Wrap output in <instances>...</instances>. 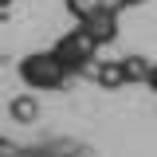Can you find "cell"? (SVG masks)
<instances>
[{
    "instance_id": "obj_1",
    "label": "cell",
    "mask_w": 157,
    "mask_h": 157,
    "mask_svg": "<svg viewBox=\"0 0 157 157\" xmlns=\"http://www.w3.org/2000/svg\"><path fill=\"white\" fill-rule=\"evenodd\" d=\"M16 75L24 86H32V90H59L67 78H75L71 71H67V63L59 59V51L51 47V51H32V55L20 59Z\"/></svg>"
},
{
    "instance_id": "obj_2",
    "label": "cell",
    "mask_w": 157,
    "mask_h": 157,
    "mask_svg": "<svg viewBox=\"0 0 157 157\" xmlns=\"http://www.w3.org/2000/svg\"><path fill=\"white\" fill-rule=\"evenodd\" d=\"M98 47H102V43H98L82 24L71 28V32H63L59 43H55L59 59L67 63V71H71V75H90V71H94V67H98Z\"/></svg>"
},
{
    "instance_id": "obj_3",
    "label": "cell",
    "mask_w": 157,
    "mask_h": 157,
    "mask_svg": "<svg viewBox=\"0 0 157 157\" xmlns=\"http://www.w3.org/2000/svg\"><path fill=\"white\" fill-rule=\"evenodd\" d=\"M149 59L145 55H126V59H106V63H98L90 78H94L102 90H118V86H126V82H145L149 78Z\"/></svg>"
},
{
    "instance_id": "obj_4",
    "label": "cell",
    "mask_w": 157,
    "mask_h": 157,
    "mask_svg": "<svg viewBox=\"0 0 157 157\" xmlns=\"http://www.w3.org/2000/svg\"><path fill=\"white\" fill-rule=\"evenodd\" d=\"M90 36L106 47V43H114V36H118V8H102V12H94V16H86V20H78Z\"/></svg>"
},
{
    "instance_id": "obj_5",
    "label": "cell",
    "mask_w": 157,
    "mask_h": 157,
    "mask_svg": "<svg viewBox=\"0 0 157 157\" xmlns=\"http://www.w3.org/2000/svg\"><path fill=\"white\" fill-rule=\"evenodd\" d=\"M4 157H90L82 145L75 141H47V145H36V149H20V153H4Z\"/></svg>"
},
{
    "instance_id": "obj_6",
    "label": "cell",
    "mask_w": 157,
    "mask_h": 157,
    "mask_svg": "<svg viewBox=\"0 0 157 157\" xmlns=\"http://www.w3.org/2000/svg\"><path fill=\"white\" fill-rule=\"evenodd\" d=\"M102 8H118L122 12L126 4L122 0H67V12L75 20H86V16H94V12H102Z\"/></svg>"
},
{
    "instance_id": "obj_7",
    "label": "cell",
    "mask_w": 157,
    "mask_h": 157,
    "mask_svg": "<svg viewBox=\"0 0 157 157\" xmlns=\"http://www.w3.org/2000/svg\"><path fill=\"white\" fill-rule=\"evenodd\" d=\"M12 118L32 122V118H36V102H32V98H16V102H12Z\"/></svg>"
},
{
    "instance_id": "obj_8",
    "label": "cell",
    "mask_w": 157,
    "mask_h": 157,
    "mask_svg": "<svg viewBox=\"0 0 157 157\" xmlns=\"http://www.w3.org/2000/svg\"><path fill=\"white\" fill-rule=\"evenodd\" d=\"M145 86H149V90H153V94H157V63H153V67H149V78H145Z\"/></svg>"
},
{
    "instance_id": "obj_9",
    "label": "cell",
    "mask_w": 157,
    "mask_h": 157,
    "mask_svg": "<svg viewBox=\"0 0 157 157\" xmlns=\"http://www.w3.org/2000/svg\"><path fill=\"white\" fill-rule=\"evenodd\" d=\"M122 4H126V8H134V4H145V0H122Z\"/></svg>"
}]
</instances>
